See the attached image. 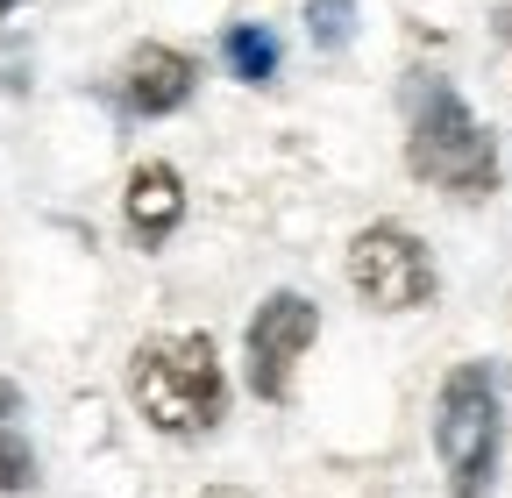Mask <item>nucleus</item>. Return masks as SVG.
Returning <instances> with one entry per match:
<instances>
[{"instance_id": "12", "label": "nucleus", "mask_w": 512, "mask_h": 498, "mask_svg": "<svg viewBox=\"0 0 512 498\" xmlns=\"http://www.w3.org/2000/svg\"><path fill=\"white\" fill-rule=\"evenodd\" d=\"M8 15H15V0H0V22H8Z\"/></svg>"}, {"instance_id": "3", "label": "nucleus", "mask_w": 512, "mask_h": 498, "mask_svg": "<svg viewBox=\"0 0 512 498\" xmlns=\"http://www.w3.org/2000/svg\"><path fill=\"white\" fill-rule=\"evenodd\" d=\"M498 442H505V420H498L491 363H456L441 378V399H434V456H441L448 498H484L491 491Z\"/></svg>"}, {"instance_id": "2", "label": "nucleus", "mask_w": 512, "mask_h": 498, "mask_svg": "<svg viewBox=\"0 0 512 498\" xmlns=\"http://www.w3.org/2000/svg\"><path fill=\"white\" fill-rule=\"evenodd\" d=\"M128 399L136 413L171 434V442H192V434H214L228 413V378H221V349L207 328H178V335H150L128 356Z\"/></svg>"}, {"instance_id": "11", "label": "nucleus", "mask_w": 512, "mask_h": 498, "mask_svg": "<svg viewBox=\"0 0 512 498\" xmlns=\"http://www.w3.org/2000/svg\"><path fill=\"white\" fill-rule=\"evenodd\" d=\"M207 498H249V491H228V484H221V491H207Z\"/></svg>"}, {"instance_id": "5", "label": "nucleus", "mask_w": 512, "mask_h": 498, "mask_svg": "<svg viewBox=\"0 0 512 498\" xmlns=\"http://www.w3.org/2000/svg\"><path fill=\"white\" fill-rule=\"evenodd\" d=\"M320 342V306L306 292H271L264 306L249 314V342H242V378L264 406H285L292 399V378H299V356Z\"/></svg>"}, {"instance_id": "4", "label": "nucleus", "mask_w": 512, "mask_h": 498, "mask_svg": "<svg viewBox=\"0 0 512 498\" xmlns=\"http://www.w3.org/2000/svg\"><path fill=\"white\" fill-rule=\"evenodd\" d=\"M349 285H356L363 306H377V314H413V306H427L441 292L427 242L406 221H370L349 242Z\"/></svg>"}, {"instance_id": "7", "label": "nucleus", "mask_w": 512, "mask_h": 498, "mask_svg": "<svg viewBox=\"0 0 512 498\" xmlns=\"http://www.w3.org/2000/svg\"><path fill=\"white\" fill-rule=\"evenodd\" d=\"M121 221L143 249H164L185 221V178L178 164H136L128 171V193H121Z\"/></svg>"}, {"instance_id": "6", "label": "nucleus", "mask_w": 512, "mask_h": 498, "mask_svg": "<svg viewBox=\"0 0 512 498\" xmlns=\"http://www.w3.org/2000/svg\"><path fill=\"white\" fill-rule=\"evenodd\" d=\"M192 86H200V57L178 50V43H136L121 65V107L143 114V121L178 114L192 100Z\"/></svg>"}, {"instance_id": "8", "label": "nucleus", "mask_w": 512, "mask_h": 498, "mask_svg": "<svg viewBox=\"0 0 512 498\" xmlns=\"http://www.w3.org/2000/svg\"><path fill=\"white\" fill-rule=\"evenodd\" d=\"M221 57H228V72H235L242 86H271L278 65H285V50H278V36H271L264 22H235V29L221 36Z\"/></svg>"}, {"instance_id": "9", "label": "nucleus", "mask_w": 512, "mask_h": 498, "mask_svg": "<svg viewBox=\"0 0 512 498\" xmlns=\"http://www.w3.org/2000/svg\"><path fill=\"white\" fill-rule=\"evenodd\" d=\"M36 484V449L22 427V392L0 378V491H29Z\"/></svg>"}, {"instance_id": "1", "label": "nucleus", "mask_w": 512, "mask_h": 498, "mask_svg": "<svg viewBox=\"0 0 512 498\" xmlns=\"http://www.w3.org/2000/svg\"><path fill=\"white\" fill-rule=\"evenodd\" d=\"M406 171L434 193H456V200H491L498 193V143L477 121V107L434 79L413 72L406 79Z\"/></svg>"}, {"instance_id": "10", "label": "nucleus", "mask_w": 512, "mask_h": 498, "mask_svg": "<svg viewBox=\"0 0 512 498\" xmlns=\"http://www.w3.org/2000/svg\"><path fill=\"white\" fill-rule=\"evenodd\" d=\"M306 36L320 50H342L356 36V0H306Z\"/></svg>"}]
</instances>
